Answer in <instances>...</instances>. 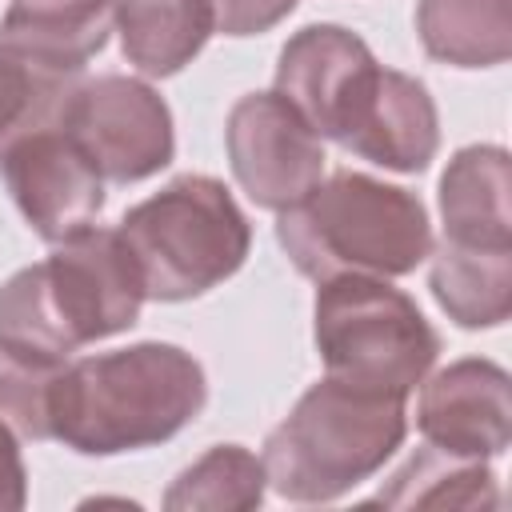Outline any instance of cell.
I'll return each mask as SVG.
<instances>
[{"instance_id": "2", "label": "cell", "mask_w": 512, "mask_h": 512, "mask_svg": "<svg viewBox=\"0 0 512 512\" xmlns=\"http://www.w3.org/2000/svg\"><path fill=\"white\" fill-rule=\"evenodd\" d=\"M140 268L116 228H80L0 284V336L68 356L128 332L144 308Z\"/></svg>"}, {"instance_id": "4", "label": "cell", "mask_w": 512, "mask_h": 512, "mask_svg": "<svg viewBox=\"0 0 512 512\" xmlns=\"http://www.w3.org/2000/svg\"><path fill=\"white\" fill-rule=\"evenodd\" d=\"M408 396L316 380L264 440V472L292 504H328L364 484L404 444Z\"/></svg>"}, {"instance_id": "5", "label": "cell", "mask_w": 512, "mask_h": 512, "mask_svg": "<svg viewBox=\"0 0 512 512\" xmlns=\"http://www.w3.org/2000/svg\"><path fill=\"white\" fill-rule=\"evenodd\" d=\"M116 232L124 236L148 300H192L240 272L252 248V224L224 188L204 172L168 180L132 204Z\"/></svg>"}, {"instance_id": "6", "label": "cell", "mask_w": 512, "mask_h": 512, "mask_svg": "<svg viewBox=\"0 0 512 512\" xmlns=\"http://www.w3.org/2000/svg\"><path fill=\"white\" fill-rule=\"evenodd\" d=\"M312 336L328 376L408 396L440 356V332L420 304L384 276L320 280Z\"/></svg>"}, {"instance_id": "13", "label": "cell", "mask_w": 512, "mask_h": 512, "mask_svg": "<svg viewBox=\"0 0 512 512\" xmlns=\"http://www.w3.org/2000/svg\"><path fill=\"white\" fill-rule=\"evenodd\" d=\"M120 0H12L0 20V40L48 68L84 72L108 44Z\"/></svg>"}, {"instance_id": "20", "label": "cell", "mask_w": 512, "mask_h": 512, "mask_svg": "<svg viewBox=\"0 0 512 512\" xmlns=\"http://www.w3.org/2000/svg\"><path fill=\"white\" fill-rule=\"evenodd\" d=\"M64 356L0 336V420L20 440H52L48 408Z\"/></svg>"}, {"instance_id": "21", "label": "cell", "mask_w": 512, "mask_h": 512, "mask_svg": "<svg viewBox=\"0 0 512 512\" xmlns=\"http://www.w3.org/2000/svg\"><path fill=\"white\" fill-rule=\"evenodd\" d=\"M212 8V24L224 36H260L268 28H276L296 0H208Z\"/></svg>"}, {"instance_id": "9", "label": "cell", "mask_w": 512, "mask_h": 512, "mask_svg": "<svg viewBox=\"0 0 512 512\" xmlns=\"http://www.w3.org/2000/svg\"><path fill=\"white\" fill-rule=\"evenodd\" d=\"M8 196L48 244L88 228L104 208V176L64 124L36 128L0 152Z\"/></svg>"}, {"instance_id": "8", "label": "cell", "mask_w": 512, "mask_h": 512, "mask_svg": "<svg viewBox=\"0 0 512 512\" xmlns=\"http://www.w3.org/2000/svg\"><path fill=\"white\" fill-rule=\"evenodd\" d=\"M224 148L248 200L272 212H284L324 180V140L276 88L248 92L232 104Z\"/></svg>"}, {"instance_id": "1", "label": "cell", "mask_w": 512, "mask_h": 512, "mask_svg": "<svg viewBox=\"0 0 512 512\" xmlns=\"http://www.w3.org/2000/svg\"><path fill=\"white\" fill-rule=\"evenodd\" d=\"M208 400L200 360L168 340L80 356L52 388V440L80 456H120L172 440Z\"/></svg>"}, {"instance_id": "12", "label": "cell", "mask_w": 512, "mask_h": 512, "mask_svg": "<svg viewBox=\"0 0 512 512\" xmlns=\"http://www.w3.org/2000/svg\"><path fill=\"white\" fill-rule=\"evenodd\" d=\"M336 144L392 172H424L440 148V116L424 80L376 68Z\"/></svg>"}, {"instance_id": "14", "label": "cell", "mask_w": 512, "mask_h": 512, "mask_svg": "<svg viewBox=\"0 0 512 512\" xmlns=\"http://www.w3.org/2000/svg\"><path fill=\"white\" fill-rule=\"evenodd\" d=\"M512 160L500 144L460 148L440 176L444 240L460 244H512Z\"/></svg>"}, {"instance_id": "11", "label": "cell", "mask_w": 512, "mask_h": 512, "mask_svg": "<svg viewBox=\"0 0 512 512\" xmlns=\"http://www.w3.org/2000/svg\"><path fill=\"white\" fill-rule=\"evenodd\" d=\"M416 428L428 444L492 460L512 440V384L496 360L464 356L440 368L416 400Z\"/></svg>"}, {"instance_id": "18", "label": "cell", "mask_w": 512, "mask_h": 512, "mask_svg": "<svg viewBox=\"0 0 512 512\" xmlns=\"http://www.w3.org/2000/svg\"><path fill=\"white\" fill-rule=\"evenodd\" d=\"M372 504L384 508H500L496 476L488 460L444 452L424 440L396 472L392 480L372 496Z\"/></svg>"}, {"instance_id": "16", "label": "cell", "mask_w": 512, "mask_h": 512, "mask_svg": "<svg viewBox=\"0 0 512 512\" xmlns=\"http://www.w3.org/2000/svg\"><path fill=\"white\" fill-rule=\"evenodd\" d=\"M116 28L124 60L144 76H176L216 32L208 0H120Z\"/></svg>"}, {"instance_id": "3", "label": "cell", "mask_w": 512, "mask_h": 512, "mask_svg": "<svg viewBox=\"0 0 512 512\" xmlns=\"http://www.w3.org/2000/svg\"><path fill=\"white\" fill-rule=\"evenodd\" d=\"M276 240L308 280L408 276L432 252L428 208L416 192L340 168L276 220Z\"/></svg>"}, {"instance_id": "17", "label": "cell", "mask_w": 512, "mask_h": 512, "mask_svg": "<svg viewBox=\"0 0 512 512\" xmlns=\"http://www.w3.org/2000/svg\"><path fill=\"white\" fill-rule=\"evenodd\" d=\"M416 32L440 64L496 68L512 52V0H420Z\"/></svg>"}, {"instance_id": "15", "label": "cell", "mask_w": 512, "mask_h": 512, "mask_svg": "<svg viewBox=\"0 0 512 512\" xmlns=\"http://www.w3.org/2000/svg\"><path fill=\"white\" fill-rule=\"evenodd\" d=\"M428 268L436 304L460 328H496L512 312V244H460L440 240Z\"/></svg>"}, {"instance_id": "19", "label": "cell", "mask_w": 512, "mask_h": 512, "mask_svg": "<svg viewBox=\"0 0 512 512\" xmlns=\"http://www.w3.org/2000/svg\"><path fill=\"white\" fill-rule=\"evenodd\" d=\"M268 472L244 444H212L164 492L168 512H248L264 500Z\"/></svg>"}, {"instance_id": "10", "label": "cell", "mask_w": 512, "mask_h": 512, "mask_svg": "<svg viewBox=\"0 0 512 512\" xmlns=\"http://www.w3.org/2000/svg\"><path fill=\"white\" fill-rule=\"evenodd\" d=\"M376 64L380 60L352 28L308 24L280 48L276 92L304 116V124L320 140H336Z\"/></svg>"}, {"instance_id": "7", "label": "cell", "mask_w": 512, "mask_h": 512, "mask_svg": "<svg viewBox=\"0 0 512 512\" xmlns=\"http://www.w3.org/2000/svg\"><path fill=\"white\" fill-rule=\"evenodd\" d=\"M60 124L112 184L148 180L168 168L176 152L164 96L152 84L120 72L80 80Z\"/></svg>"}, {"instance_id": "22", "label": "cell", "mask_w": 512, "mask_h": 512, "mask_svg": "<svg viewBox=\"0 0 512 512\" xmlns=\"http://www.w3.org/2000/svg\"><path fill=\"white\" fill-rule=\"evenodd\" d=\"M28 504V468L20 456V436L0 420V512H20Z\"/></svg>"}]
</instances>
